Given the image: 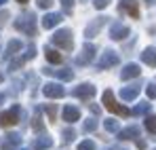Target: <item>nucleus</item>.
I'll return each mask as SVG.
<instances>
[{"label": "nucleus", "instance_id": "1", "mask_svg": "<svg viewBox=\"0 0 156 150\" xmlns=\"http://www.w3.org/2000/svg\"><path fill=\"white\" fill-rule=\"evenodd\" d=\"M15 27H17L19 32L27 34V36H34V34H36V17H34V13H23V15H19V17L15 19Z\"/></svg>", "mask_w": 156, "mask_h": 150}, {"label": "nucleus", "instance_id": "2", "mask_svg": "<svg viewBox=\"0 0 156 150\" xmlns=\"http://www.w3.org/2000/svg\"><path fill=\"white\" fill-rule=\"evenodd\" d=\"M53 45L59 47V49H63V51H72V47H74L72 32H70V30H59V32H55V34H53Z\"/></svg>", "mask_w": 156, "mask_h": 150}, {"label": "nucleus", "instance_id": "3", "mask_svg": "<svg viewBox=\"0 0 156 150\" xmlns=\"http://www.w3.org/2000/svg\"><path fill=\"white\" fill-rule=\"evenodd\" d=\"M104 104H105V108H108L110 112H114V114H120V116H129V114H131L125 106H120V104L116 101L114 93H112L110 89H105V91H104Z\"/></svg>", "mask_w": 156, "mask_h": 150}, {"label": "nucleus", "instance_id": "4", "mask_svg": "<svg viewBox=\"0 0 156 150\" xmlns=\"http://www.w3.org/2000/svg\"><path fill=\"white\" fill-rule=\"evenodd\" d=\"M19 121V106H13L11 110L0 114V127H13Z\"/></svg>", "mask_w": 156, "mask_h": 150}, {"label": "nucleus", "instance_id": "5", "mask_svg": "<svg viewBox=\"0 0 156 150\" xmlns=\"http://www.w3.org/2000/svg\"><path fill=\"white\" fill-rule=\"evenodd\" d=\"M42 93H44L47 97H51V100H59V97L66 95V89H63L59 82H47V85L42 87Z\"/></svg>", "mask_w": 156, "mask_h": 150}, {"label": "nucleus", "instance_id": "6", "mask_svg": "<svg viewBox=\"0 0 156 150\" xmlns=\"http://www.w3.org/2000/svg\"><path fill=\"white\" fill-rule=\"evenodd\" d=\"M21 144V135L19 133H9L4 137H0V150H15Z\"/></svg>", "mask_w": 156, "mask_h": 150}, {"label": "nucleus", "instance_id": "7", "mask_svg": "<svg viewBox=\"0 0 156 150\" xmlns=\"http://www.w3.org/2000/svg\"><path fill=\"white\" fill-rule=\"evenodd\" d=\"M120 59H118V53L116 51H105L104 55H101V59H99V64H97V68L99 70H105V68H112V66H116Z\"/></svg>", "mask_w": 156, "mask_h": 150}, {"label": "nucleus", "instance_id": "8", "mask_svg": "<svg viewBox=\"0 0 156 150\" xmlns=\"http://www.w3.org/2000/svg\"><path fill=\"white\" fill-rule=\"evenodd\" d=\"M95 51H97V49H95L93 45L87 42V45L82 47V51H80V55L76 57V64H78V66H87V64H91L93 57H95Z\"/></svg>", "mask_w": 156, "mask_h": 150}, {"label": "nucleus", "instance_id": "9", "mask_svg": "<svg viewBox=\"0 0 156 150\" xmlns=\"http://www.w3.org/2000/svg\"><path fill=\"white\" fill-rule=\"evenodd\" d=\"M72 95L78 97V100H91V97L95 95V87L89 85V82H82V85H78L76 89L72 91Z\"/></svg>", "mask_w": 156, "mask_h": 150}, {"label": "nucleus", "instance_id": "10", "mask_svg": "<svg viewBox=\"0 0 156 150\" xmlns=\"http://www.w3.org/2000/svg\"><path fill=\"white\" fill-rule=\"evenodd\" d=\"M118 9L125 11V13H129L133 19H139V2L137 0H120Z\"/></svg>", "mask_w": 156, "mask_h": 150}, {"label": "nucleus", "instance_id": "11", "mask_svg": "<svg viewBox=\"0 0 156 150\" xmlns=\"http://www.w3.org/2000/svg\"><path fill=\"white\" fill-rule=\"evenodd\" d=\"M104 24H105V17H95L91 24L87 25V32H84L87 38H95V36L99 34V30L104 27Z\"/></svg>", "mask_w": 156, "mask_h": 150}, {"label": "nucleus", "instance_id": "12", "mask_svg": "<svg viewBox=\"0 0 156 150\" xmlns=\"http://www.w3.org/2000/svg\"><path fill=\"white\" fill-rule=\"evenodd\" d=\"M129 36V27L122 24H114L110 27V38H114V40H125Z\"/></svg>", "mask_w": 156, "mask_h": 150}, {"label": "nucleus", "instance_id": "13", "mask_svg": "<svg viewBox=\"0 0 156 150\" xmlns=\"http://www.w3.org/2000/svg\"><path fill=\"white\" fill-rule=\"evenodd\" d=\"M44 74L55 76V78H59V80H72V78H74V72H72L70 68H63V70H53V68H44Z\"/></svg>", "mask_w": 156, "mask_h": 150}, {"label": "nucleus", "instance_id": "14", "mask_svg": "<svg viewBox=\"0 0 156 150\" xmlns=\"http://www.w3.org/2000/svg\"><path fill=\"white\" fill-rule=\"evenodd\" d=\"M139 74H141V70H139L137 64H127V66L122 68V72H120V78H122V80H131V78H137Z\"/></svg>", "mask_w": 156, "mask_h": 150}, {"label": "nucleus", "instance_id": "15", "mask_svg": "<svg viewBox=\"0 0 156 150\" xmlns=\"http://www.w3.org/2000/svg\"><path fill=\"white\" fill-rule=\"evenodd\" d=\"M137 95H139V85H129V87H122V89H120L122 101H133Z\"/></svg>", "mask_w": 156, "mask_h": 150}, {"label": "nucleus", "instance_id": "16", "mask_svg": "<svg viewBox=\"0 0 156 150\" xmlns=\"http://www.w3.org/2000/svg\"><path fill=\"white\" fill-rule=\"evenodd\" d=\"M61 19H63V17H61L59 13H47V15L42 17V27H44V30H51V27L61 24Z\"/></svg>", "mask_w": 156, "mask_h": 150}, {"label": "nucleus", "instance_id": "17", "mask_svg": "<svg viewBox=\"0 0 156 150\" xmlns=\"http://www.w3.org/2000/svg\"><path fill=\"white\" fill-rule=\"evenodd\" d=\"M78 119H80V110L76 106H66L63 108V121L66 123H76Z\"/></svg>", "mask_w": 156, "mask_h": 150}, {"label": "nucleus", "instance_id": "18", "mask_svg": "<svg viewBox=\"0 0 156 150\" xmlns=\"http://www.w3.org/2000/svg\"><path fill=\"white\" fill-rule=\"evenodd\" d=\"M141 61H144L146 66H150V68H156V49L154 47L144 49V53H141Z\"/></svg>", "mask_w": 156, "mask_h": 150}, {"label": "nucleus", "instance_id": "19", "mask_svg": "<svg viewBox=\"0 0 156 150\" xmlns=\"http://www.w3.org/2000/svg\"><path fill=\"white\" fill-rule=\"evenodd\" d=\"M133 137H141L139 135V127H127V129H120L118 131V140H133Z\"/></svg>", "mask_w": 156, "mask_h": 150}, {"label": "nucleus", "instance_id": "20", "mask_svg": "<svg viewBox=\"0 0 156 150\" xmlns=\"http://www.w3.org/2000/svg\"><path fill=\"white\" fill-rule=\"evenodd\" d=\"M53 146V140L49 137V135H40V137H36L34 140V148L36 150H47Z\"/></svg>", "mask_w": 156, "mask_h": 150}, {"label": "nucleus", "instance_id": "21", "mask_svg": "<svg viewBox=\"0 0 156 150\" xmlns=\"http://www.w3.org/2000/svg\"><path fill=\"white\" fill-rule=\"evenodd\" d=\"M44 55H47V59H49L51 64H61V59H63V55L57 53L55 49H51V47H44Z\"/></svg>", "mask_w": 156, "mask_h": 150}, {"label": "nucleus", "instance_id": "22", "mask_svg": "<svg viewBox=\"0 0 156 150\" xmlns=\"http://www.w3.org/2000/svg\"><path fill=\"white\" fill-rule=\"evenodd\" d=\"M19 49H21V42H19V40H11V42L6 45V51H4V59H9L11 55H15Z\"/></svg>", "mask_w": 156, "mask_h": 150}, {"label": "nucleus", "instance_id": "23", "mask_svg": "<svg viewBox=\"0 0 156 150\" xmlns=\"http://www.w3.org/2000/svg\"><path fill=\"white\" fill-rule=\"evenodd\" d=\"M105 131H110V133H118L120 131V125H118V121H114V119H105Z\"/></svg>", "mask_w": 156, "mask_h": 150}, {"label": "nucleus", "instance_id": "24", "mask_svg": "<svg viewBox=\"0 0 156 150\" xmlns=\"http://www.w3.org/2000/svg\"><path fill=\"white\" fill-rule=\"evenodd\" d=\"M148 112H150V104L148 101H139L131 114H148Z\"/></svg>", "mask_w": 156, "mask_h": 150}, {"label": "nucleus", "instance_id": "25", "mask_svg": "<svg viewBox=\"0 0 156 150\" xmlns=\"http://www.w3.org/2000/svg\"><path fill=\"white\" fill-rule=\"evenodd\" d=\"M146 129H148L150 133H156V116L154 114H148V116H146Z\"/></svg>", "mask_w": 156, "mask_h": 150}, {"label": "nucleus", "instance_id": "26", "mask_svg": "<svg viewBox=\"0 0 156 150\" xmlns=\"http://www.w3.org/2000/svg\"><path fill=\"white\" fill-rule=\"evenodd\" d=\"M63 142H74V137H76V131L74 129H63Z\"/></svg>", "mask_w": 156, "mask_h": 150}, {"label": "nucleus", "instance_id": "27", "mask_svg": "<svg viewBox=\"0 0 156 150\" xmlns=\"http://www.w3.org/2000/svg\"><path fill=\"white\" fill-rule=\"evenodd\" d=\"M44 110H47L49 119H51V121H55V116H57V108H55V104H47V106H44Z\"/></svg>", "mask_w": 156, "mask_h": 150}, {"label": "nucleus", "instance_id": "28", "mask_svg": "<svg viewBox=\"0 0 156 150\" xmlns=\"http://www.w3.org/2000/svg\"><path fill=\"white\" fill-rule=\"evenodd\" d=\"M97 129V121L95 119H89V121H84V131L89 133V131H95Z\"/></svg>", "mask_w": 156, "mask_h": 150}, {"label": "nucleus", "instance_id": "29", "mask_svg": "<svg viewBox=\"0 0 156 150\" xmlns=\"http://www.w3.org/2000/svg\"><path fill=\"white\" fill-rule=\"evenodd\" d=\"M78 150H95V144H93L91 140H84V142L78 144Z\"/></svg>", "mask_w": 156, "mask_h": 150}, {"label": "nucleus", "instance_id": "30", "mask_svg": "<svg viewBox=\"0 0 156 150\" xmlns=\"http://www.w3.org/2000/svg\"><path fill=\"white\" fill-rule=\"evenodd\" d=\"M61 6H63V11L70 15V13H72V9H74V0H61Z\"/></svg>", "mask_w": 156, "mask_h": 150}, {"label": "nucleus", "instance_id": "31", "mask_svg": "<svg viewBox=\"0 0 156 150\" xmlns=\"http://www.w3.org/2000/svg\"><path fill=\"white\" fill-rule=\"evenodd\" d=\"M32 127H34L36 131H40V129H42V119H40V114H36V116L32 119Z\"/></svg>", "mask_w": 156, "mask_h": 150}, {"label": "nucleus", "instance_id": "32", "mask_svg": "<svg viewBox=\"0 0 156 150\" xmlns=\"http://www.w3.org/2000/svg\"><path fill=\"white\" fill-rule=\"evenodd\" d=\"M146 93H148V97H150V100H154V97H156V82H150V85H148Z\"/></svg>", "mask_w": 156, "mask_h": 150}, {"label": "nucleus", "instance_id": "33", "mask_svg": "<svg viewBox=\"0 0 156 150\" xmlns=\"http://www.w3.org/2000/svg\"><path fill=\"white\" fill-rule=\"evenodd\" d=\"M34 55H36V47H34V45H30V47L26 49V55H23V59L27 61V59H32Z\"/></svg>", "mask_w": 156, "mask_h": 150}, {"label": "nucleus", "instance_id": "34", "mask_svg": "<svg viewBox=\"0 0 156 150\" xmlns=\"http://www.w3.org/2000/svg\"><path fill=\"white\" fill-rule=\"evenodd\" d=\"M112 0H93V4H95V9H105L108 4H110Z\"/></svg>", "mask_w": 156, "mask_h": 150}, {"label": "nucleus", "instance_id": "35", "mask_svg": "<svg viewBox=\"0 0 156 150\" xmlns=\"http://www.w3.org/2000/svg\"><path fill=\"white\" fill-rule=\"evenodd\" d=\"M51 4H53V0H38V6L40 9H49Z\"/></svg>", "mask_w": 156, "mask_h": 150}, {"label": "nucleus", "instance_id": "36", "mask_svg": "<svg viewBox=\"0 0 156 150\" xmlns=\"http://www.w3.org/2000/svg\"><path fill=\"white\" fill-rule=\"evenodd\" d=\"M135 144H137V148H146V142H144V140H139V137H135Z\"/></svg>", "mask_w": 156, "mask_h": 150}, {"label": "nucleus", "instance_id": "37", "mask_svg": "<svg viewBox=\"0 0 156 150\" xmlns=\"http://www.w3.org/2000/svg\"><path fill=\"white\" fill-rule=\"evenodd\" d=\"M91 110H93V114H99V106H95V104H91Z\"/></svg>", "mask_w": 156, "mask_h": 150}, {"label": "nucleus", "instance_id": "38", "mask_svg": "<svg viewBox=\"0 0 156 150\" xmlns=\"http://www.w3.org/2000/svg\"><path fill=\"white\" fill-rule=\"evenodd\" d=\"M144 2H146L148 6H154V4H156V0H144Z\"/></svg>", "mask_w": 156, "mask_h": 150}, {"label": "nucleus", "instance_id": "39", "mask_svg": "<svg viewBox=\"0 0 156 150\" xmlns=\"http://www.w3.org/2000/svg\"><path fill=\"white\" fill-rule=\"evenodd\" d=\"M17 2H19V4H26V2H30V0H17Z\"/></svg>", "mask_w": 156, "mask_h": 150}, {"label": "nucleus", "instance_id": "40", "mask_svg": "<svg viewBox=\"0 0 156 150\" xmlns=\"http://www.w3.org/2000/svg\"><path fill=\"white\" fill-rule=\"evenodd\" d=\"M2 101H4V95H2V93H0V104H2Z\"/></svg>", "mask_w": 156, "mask_h": 150}, {"label": "nucleus", "instance_id": "41", "mask_svg": "<svg viewBox=\"0 0 156 150\" xmlns=\"http://www.w3.org/2000/svg\"><path fill=\"white\" fill-rule=\"evenodd\" d=\"M4 2H6V0H0V6H2V4H4Z\"/></svg>", "mask_w": 156, "mask_h": 150}, {"label": "nucleus", "instance_id": "42", "mask_svg": "<svg viewBox=\"0 0 156 150\" xmlns=\"http://www.w3.org/2000/svg\"><path fill=\"white\" fill-rule=\"evenodd\" d=\"M2 78H4V76H2V72H0V82H2Z\"/></svg>", "mask_w": 156, "mask_h": 150}, {"label": "nucleus", "instance_id": "43", "mask_svg": "<svg viewBox=\"0 0 156 150\" xmlns=\"http://www.w3.org/2000/svg\"><path fill=\"white\" fill-rule=\"evenodd\" d=\"M154 150H156V148H154Z\"/></svg>", "mask_w": 156, "mask_h": 150}]
</instances>
